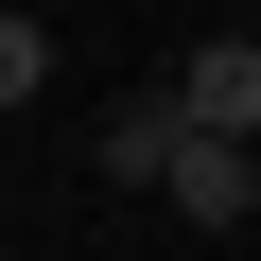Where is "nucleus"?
Returning a JSON list of instances; mask_svg holds the SVG:
<instances>
[{"label":"nucleus","mask_w":261,"mask_h":261,"mask_svg":"<svg viewBox=\"0 0 261 261\" xmlns=\"http://www.w3.org/2000/svg\"><path fill=\"white\" fill-rule=\"evenodd\" d=\"M35 87H53V35H35V18H18V0H0V122H18V105H35Z\"/></svg>","instance_id":"4"},{"label":"nucleus","mask_w":261,"mask_h":261,"mask_svg":"<svg viewBox=\"0 0 261 261\" xmlns=\"http://www.w3.org/2000/svg\"><path fill=\"white\" fill-rule=\"evenodd\" d=\"M157 209L174 226H261V140H209V122H174V157H157Z\"/></svg>","instance_id":"1"},{"label":"nucleus","mask_w":261,"mask_h":261,"mask_svg":"<svg viewBox=\"0 0 261 261\" xmlns=\"http://www.w3.org/2000/svg\"><path fill=\"white\" fill-rule=\"evenodd\" d=\"M174 122L261 140V35H192V53H174Z\"/></svg>","instance_id":"2"},{"label":"nucleus","mask_w":261,"mask_h":261,"mask_svg":"<svg viewBox=\"0 0 261 261\" xmlns=\"http://www.w3.org/2000/svg\"><path fill=\"white\" fill-rule=\"evenodd\" d=\"M87 157H105V192H157V157H174V70H157V87H122Z\"/></svg>","instance_id":"3"}]
</instances>
